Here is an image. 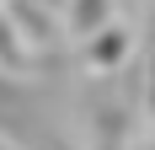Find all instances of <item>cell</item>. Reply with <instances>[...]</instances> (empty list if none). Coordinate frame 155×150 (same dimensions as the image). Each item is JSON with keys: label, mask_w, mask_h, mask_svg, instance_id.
Wrapping results in <instances>:
<instances>
[{"label": "cell", "mask_w": 155, "mask_h": 150, "mask_svg": "<svg viewBox=\"0 0 155 150\" xmlns=\"http://www.w3.org/2000/svg\"><path fill=\"white\" fill-rule=\"evenodd\" d=\"M0 150H16V145H5V139H0Z\"/></svg>", "instance_id": "obj_3"}, {"label": "cell", "mask_w": 155, "mask_h": 150, "mask_svg": "<svg viewBox=\"0 0 155 150\" xmlns=\"http://www.w3.org/2000/svg\"><path fill=\"white\" fill-rule=\"evenodd\" d=\"M0 64L5 70H27L32 54H27V38H21V27H16V16L0 5Z\"/></svg>", "instance_id": "obj_1"}, {"label": "cell", "mask_w": 155, "mask_h": 150, "mask_svg": "<svg viewBox=\"0 0 155 150\" xmlns=\"http://www.w3.org/2000/svg\"><path fill=\"white\" fill-rule=\"evenodd\" d=\"M43 5H64V0H43Z\"/></svg>", "instance_id": "obj_2"}, {"label": "cell", "mask_w": 155, "mask_h": 150, "mask_svg": "<svg viewBox=\"0 0 155 150\" xmlns=\"http://www.w3.org/2000/svg\"><path fill=\"white\" fill-rule=\"evenodd\" d=\"M118 5H123V0H118Z\"/></svg>", "instance_id": "obj_4"}]
</instances>
